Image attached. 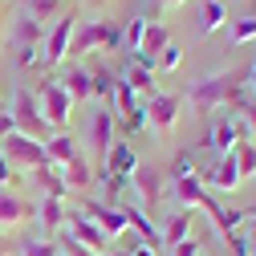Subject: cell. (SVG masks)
<instances>
[{"label":"cell","instance_id":"cell-1","mask_svg":"<svg viewBox=\"0 0 256 256\" xmlns=\"http://www.w3.org/2000/svg\"><path fill=\"white\" fill-rule=\"evenodd\" d=\"M248 94V74L240 78V74H216V78H200V82H191L187 86V102L196 106L200 114H212V110H220V106H232L236 110V102Z\"/></svg>","mask_w":256,"mask_h":256},{"label":"cell","instance_id":"cell-2","mask_svg":"<svg viewBox=\"0 0 256 256\" xmlns=\"http://www.w3.org/2000/svg\"><path fill=\"white\" fill-rule=\"evenodd\" d=\"M94 49H122V28L114 20H82L70 37V53H94Z\"/></svg>","mask_w":256,"mask_h":256},{"label":"cell","instance_id":"cell-3","mask_svg":"<svg viewBox=\"0 0 256 256\" xmlns=\"http://www.w3.org/2000/svg\"><path fill=\"white\" fill-rule=\"evenodd\" d=\"M37 106L45 114L49 126H57V130H66L70 122V110H74V98L66 94V86H61L57 78H41V90H37Z\"/></svg>","mask_w":256,"mask_h":256},{"label":"cell","instance_id":"cell-4","mask_svg":"<svg viewBox=\"0 0 256 256\" xmlns=\"http://www.w3.org/2000/svg\"><path fill=\"white\" fill-rule=\"evenodd\" d=\"M12 122H16V130L20 134H28V138H37L41 142V134H45V114H41V106H37V94L33 90H16V98H12Z\"/></svg>","mask_w":256,"mask_h":256},{"label":"cell","instance_id":"cell-5","mask_svg":"<svg viewBox=\"0 0 256 256\" xmlns=\"http://www.w3.org/2000/svg\"><path fill=\"white\" fill-rule=\"evenodd\" d=\"M0 150H4V158H8V167L12 163H20V167H49V154H45V142H37V138H28V134H8L4 142H0Z\"/></svg>","mask_w":256,"mask_h":256},{"label":"cell","instance_id":"cell-6","mask_svg":"<svg viewBox=\"0 0 256 256\" xmlns=\"http://www.w3.org/2000/svg\"><path fill=\"white\" fill-rule=\"evenodd\" d=\"M74 16H57L53 20V28H49V33H45V53H41V61H37V66H61V61H66L70 57V37H74Z\"/></svg>","mask_w":256,"mask_h":256},{"label":"cell","instance_id":"cell-7","mask_svg":"<svg viewBox=\"0 0 256 256\" xmlns=\"http://www.w3.org/2000/svg\"><path fill=\"white\" fill-rule=\"evenodd\" d=\"M66 232H70V236H74L78 244H86L90 252H98V256H106V244H110V240H106V236L98 232V224H94V220H90V216H86L82 208L66 212Z\"/></svg>","mask_w":256,"mask_h":256},{"label":"cell","instance_id":"cell-8","mask_svg":"<svg viewBox=\"0 0 256 256\" xmlns=\"http://www.w3.org/2000/svg\"><path fill=\"white\" fill-rule=\"evenodd\" d=\"M114 110L122 114V126H126V130H142V126H150V122H146V106L138 102V94L126 86L122 78H118V86H114Z\"/></svg>","mask_w":256,"mask_h":256},{"label":"cell","instance_id":"cell-9","mask_svg":"<svg viewBox=\"0 0 256 256\" xmlns=\"http://www.w3.org/2000/svg\"><path fill=\"white\" fill-rule=\"evenodd\" d=\"M82 212L98 224V232L106 236V240H114V236H122L126 228H130V220H126V208H106V204H82Z\"/></svg>","mask_w":256,"mask_h":256},{"label":"cell","instance_id":"cell-10","mask_svg":"<svg viewBox=\"0 0 256 256\" xmlns=\"http://www.w3.org/2000/svg\"><path fill=\"white\" fill-rule=\"evenodd\" d=\"M102 163H106L102 175H110V179H126V183H130V175H134V167H138V154H134L130 142H114V146L102 154Z\"/></svg>","mask_w":256,"mask_h":256},{"label":"cell","instance_id":"cell-11","mask_svg":"<svg viewBox=\"0 0 256 256\" xmlns=\"http://www.w3.org/2000/svg\"><path fill=\"white\" fill-rule=\"evenodd\" d=\"M204 187H216V191H236L240 183V167H236V150L232 154H220L216 163L208 167V175H200Z\"/></svg>","mask_w":256,"mask_h":256},{"label":"cell","instance_id":"cell-12","mask_svg":"<svg viewBox=\"0 0 256 256\" xmlns=\"http://www.w3.org/2000/svg\"><path fill=\"white\" fill-rule=\"evenodd\" d=\"M146 122L158 126V130H171V126L179 122V98L175 94H150V102H146Z\"/></svg>","mask_w":256,"mask_h":256},{"label":"cell","instance_id":"cell-13","mask_svg":"<svg viewBox=\"0 0 256 256\" xmlns=\"http://www.w3.org/2000/svg\"><path fill=\"white\" fill-rule=\"evenodd\" d=\"M204 146H212V150H216V158H220V154H232V150L240 146V134H236V122H232L228 114H216V122H212V130H208Z\"/></svg>","mask_w":256,"mask_h":256},{"label":"cell","instance_id":"cell-14","mask_svg":"<svg viewBox=\"0 0 256 256\" xmlns=\"http://www.w3.org/2000/svg\"><path fill=\"white\" fill-rule=\"evenodd\" d=\"M130 183L138 187V196L146 200V208H154L158 200H163V171H158V167L138 163V167H134V175H130Z\"/></svg>","mask_w":256,"mask_h":256},{"label":"cell","instance_id":"cell-15","mask_svg":"<svg viewBox=\"0 0 256 256\" xmlns=\"http://www.w3.org/2000/svg\"><path fill=\"white\" fill-rule=\"evenodd\" d=\"M41 45V24L33 20V16H16L12 24H8V49L16 53V49H37Z\"/></svg>","mask_w":256,"mask_h":256},{"label":"cell","instance_id":"cell-16","mask_svg":"<svg viewBox=\"0 0 256 256\" xmlns=\"http://www.w3.org/2000/svg\"><path fill=\"white\" fill-rule=\"evenodd\" d=\"M90 146L98 150V154H106L110 146H114V110H94V118H90Z\"/></svg>","mask_w":256,"mask_h":256},{"label":"cell","instance_id":"cell-17","mask_svg":"<svg viewBox=\"0 0 256 256\" xmlns=\"http://www.w3.org/2000/svg\"><path fill=\"white\" fill-rule=\"evenodd\" d=\"M228 4L224 0H204V8H200V20H196V33L200 37H212V33H220V28H228Z\"/></svg>","mask_w":256,"mask_h":256},{"label":"cell","instance_id":"cell-18","mask_svg":"<svg viewBox=\"0 0 256 256\" xmlns=\"http://www.w3.org/2000/svg\"><path fill=\"white\" fill-rule=\"evenodd\" d=\"M171 196H175L179 208H204L208 187H204L200 175H191V179H171Z\"/></svg>","mask_w":256,"mask_h":256},{"label":"cell","instance_id":"cell-19","mask_svg":"<svg viewBox=\"0 0 256 256\" xmlns=\"http://www.w3.org/2000/svg\"><path fill=\"white\" fill-rule=\"evenodd\" d=\"M28 216H33V208H28L20 196H12L8 187H0V228H16V224H24Z\"/></svg>","mask_w":256,"mask_h":256},{"label":"cell","instance_id":"cell-20","mask_svg":"<svg viewBox=\"0 0 256 256\" xmlns=\"http://www.w3.org/2000/svg\"><path fill=\"white\" fill-rule=\"evenodd\" d=\"M45 154H49V163H57V167H70L82 150H78L74 134H66V130H61V134H53V138L45 142Z\"/></svg>","mask_w":256,"mask_h":256},{"label":"cell","instance_id":"cell-21","mask_svg":"<svg viewBox=\"0 0 256 256\" xmlns=\"http://www.w3.org/2000/svg\"><path fill=\"white\" fill-rule=\"evenodd\" d=\"M191 220H196V212H191V208H179V212L167 220V228L158 232V236H163V244H171V248L183 244V240L191 236Z\"/></svg>","mask_w":256,"mask_h":256},{"label":"cell","instance_id":"cell-22","mask_svg":"<svg viewBox=\"0 0 256 256\" xmlns=\"http://www.w3.org/2000/svg\"><path fill=\"white\" fill-rule=\"evenodd\" d=\"M90 86H94V94L106 102V110H114V86H118V78L106 70V66H98V70H90Z\"/></svg>","mask_w":256,"mask_h":256},{"label":"cell","instance_id":"cell-23","mask_svg":"<svg viewBox=\"0 0 256 256\" xmlns=\"http://www.w3.org/2000/svg\"><path fill=\"white\" fill-rule=\"evenodd\" d=\"M57 82L66 86V94H70L74 102H82V98H90V94H94V86H90V70H78V66H74L66 78H57Z\"/></svg>","mask_w":256,"mask_h":256},{"label":"cell","instance_id":"cell-24","mask_svg":"<svg viewBox=\"0 0 256 256\" xmlns=\"http://www.w3.org/2000/svg\"><path fill=\"white\" fill-rule=\"evenodd\" d=\"M33 179L41 183V191H45V196L66 200V191H70V187H66V175H57V171H53V163H49V167H37V171H33Z\"/></svg>","mask_w":256,"mask_h":256},{"label":"cell","instance_id":"cell-25","mask_svg":"<svg viewBox=\"0 0 256 256\" xmlns=\"http://www.w3.org/2000/svg\"><path fill=\"white\" fill-rule=\"evenodd\" d=\"M37 216H41V224H45L49 232H61V228H66V204L53 200V196H45V200H41Z\"/></svg>","mask_w":256,"mask_h":256},{"label":"cell","instance_id":"cell-26","mask_svg":"<svg viewBox=\"0 0 256 256\" xmlns=\"http://www.w3.org/2000/svg\"><path fill=\"white\" fill-rule=\"evenodd\" d=\"M90 183H94V171H90V163H86V154H78L74 163L66 167V187H70V191H86Z\"/></svg>","mask_w":256,"mask_h":256},{"label":"cell","instance_id":"cell-27","mask_svg":"<svg viewBox=\"0 0 256 256\" xmlns=\"http://www.w3.org/2000/svg\"><path fill=\"white\" fill-rule=\"evenodd\" d=\"M122 82L130 86L134 94H154V78H150V70H146V66H138V61H130V66H126Z\"/></svg>","mask_w":256,"mask_h":256},{"label":"cell","instance_id":"cell-28","mask_svg":"<svg viewBox=\"0 0 256 256\" xmlns=\"http://www.w3.org/2000/svg\"><path fill=\"white\" fill-rule=\"evenodd\" d=\"M146 16H130V20H126V28H122V53H138V45H142V33H146Z\"/></svg>","mask_w":256,"mask_h":256},{"label":"cell","instance_id":"cell-29","mask_svg":"<svg viewBox=\"0 0 256 256\" xmlns=\"http://www.w3.org/2000/svg\"><path fill=\"white\" fill-rule=\"evenodd\" d=\"M126 220H130V228H138V236H142V244H163V236H158V228H154V224L138 212V208H126Z\"/></svg>","mask_w":256,"mask_h":256},{"label":"cell","instance_id":"cell-30","mask_svg":"<svg viewBox=\"0 0 256 256\" xmlns=\"http://www.w3.org/2000/svg\"><path fill=\"white\" fill-rule=\"evenodd\" d=\"M20 8H24V16H33L41 24L49 16H61V0H20Z\"/></svg>","mask_w":256,"mask_h":256},{"label":"cell","instance_id":"cell-31","mask_svg":"<svg viewBox=\"0 0 256 256\" xmlns=\"http://www.w3.org/2000/svg\"><path fill=\"white\" fill-rule=\"evenodd\" d=\"M228 37H232L236 49L248 45V41H256V16L252 20H228Z\"/></svg>","mask_w":256,"mask_h":256},{"label":"cell","instance_id":"cell-32","mask_svg":"<svg viewBox=\"0 0 256 256\" xmlns=\"http://www.w3.org/2000/svg\"><path fill=\"white\" fill-rule=\"evenodd\" d=\"M236 167H240V183L256 175V146H248V142L236 146Z\"/></svg>","mask_w":256,"mask_h":256},{"label":"cell","instance_id":"cell-33","mask_svg":"<svg viewBox=\"0 0 256 256\" xmlns=\"http://www.w3.org/2000/svg\"><path fill=\"white\" fill-rule=\"evenodd\" d=\"M191 175H200V171H196V154H191V150H179V154H175V167H171V179H191Z\"/></svg>","mask_w":256,"mask_h":256},{"label":"cell","instance_id":"cell-34","mask_svg":"<svg viewBox=\"0 0 256 256\" xmlns=\"http://www.w3.org/2000/svg\"><path fill=\"white\" fill-rule=\"evenodd\" d=\"M20 256H57V244L33 236V240H24V244H20Z\"/></svg>","mask_w":256,"mask_h":256},{"label":"cell","instance_id":"cell-35","mask_svg":"<svg viewBox=\"0 0 256 256\" xmlns=\"http://www.w3.org/2000/svg\"><path fill=\"white\" fill-rule=\"evenodd\" d=\"M53 244H57V252H61V256H98V252H90L86 244H78L70 232H61V240H53Z\"/></svg>","mask_w":256,"mask_h":256},{"label":"cell","instance_id":"cell-36","mask_svg":"<svg viewBox=\"0 0 256 256\" xmlns=\"http://www.w3.org/2000/svg\"><path fill=\"white\" fill-rule=\"evenodd\" d=\"M154 66H163V70H179V66H183V49H179V45H167L163 53H158Z\"/></svg>","mask_w":256,"mask_h":256},{"label":"cell","instance_id":"cell-37","mask_svg":"<svg viewBox=\"0 0 256 256\" xmlns=\"http://www.w3.org/2000/svg\"><path fill=\"white\" fill-rule=\"evenodd\" d=\"M236 110L244 114V122H248V130L256 134V98H252V94H244V98L236 102Z\"/></svg>","mask_w":256,"mask_h":256},{"label":"cell","instance_id":"cell-38","mask_svg":"<svg viewBox=\"0 0 256 256\" xmlns=\"http://www.w3.org/2000/svg\"><path fill=\"white\" fill-rule=\"evenodd\" d=\"M171 256H204V244L196 240V236H187L183 244H175V252Z\"/></svg>","mask_w":256,"mask_h":256},{"label":"cell","instance_id":"cell-39","mask_svg":"<svg viewBox=\"0 0 256 256\" xmlns=\"http://www.w3.org/2000/svg\"><path fill=\"white\" fill-rule=\"evenodd\" d=\"M8 134H16V122H12V114H0V142H4Z\"/></svg>","mask_w":256,"mask_h":256},{"label":"cell","instance_id":"cell-40","mask_svg":"<svg viewBox=\"0 0 256 256\" xmlns=\"http://www.w3.org/2000/svg\"><path fill=\"white\" fill-rule=\"evenodd\" d=\"M12 175H8V158H4V150H0V187H4Z\"/></svg>","mask_w":256,"mask_h":256},{"label":"cell","instance_id":"cell-41","mask_svg":"<svg viewBox=\"0 0 256 256\" xmlns=\"http://www.w3.org/2000/svg\"><path fill=\"white\" fill-rule=\"evenodd\" d=\"M130 256H158L150 244H138V248H130Z\"/></svg>","mask_w":256,"mask_h":256},{"label":"cell","instance_id":"cell-42","mask_svg":"<svg viewBox=\"0 0 256 256\" xmlns=\"http://www.w3.org/2000/svg\"><path fill=\"white\" fill-rule=\"evenodd\" d=\"M248 94L256 98V61H252V70H248Z\"/></svg>","mask_w":256,"mask_h":256},{"label":"cell","instance_id":"cell-43","mask_svg":"<svg viewBox=\"0 0 256 256\" xmlns=\"http://www.w3.org/2000/svg\"><path fill=\"white\" fill-rule=\"evenodd\" d=\"M158 4H167V8H179V4H183V0H158Z\"/></svg>","mask_w":256,"mask_h":256},{"label":"cell","instance_id":"cell-44","mask_svg":"<svg viewBox=\"0 0 256 256\" xmlns=\"http://www.w3.org/2000/svg\"><path fill=\"white\" fill-rule=\"evenodd\" d=\"M0 256H8V240H0Z\"/></svg>","mask_w":256,"mask_h":256},{"label":"cell","instance_id":"cell-45","mask_svg":"<svg viewBox=\"0 0 256 256\" xmlns=\"http://www.w3.org/2000/svg\"><path fill=\"white\" fill-rule=\"evenodd\" d=\"M248 248H252V256H256V232H252V240H248Z\"/></svg>","mask_w":256,"mask_h":256},{"label":"cell","instance_id":"cell-46","mask_svg":"<svg viewBox=\"0 0 256 256\" xmlns=\"http://www.w3.org/2000/svg\"><path fill=\"white\" fill-rule=\"evenodd\" d=\"M0 114H8V106H4V98H0Z\"/></svg>","mask_w":256,"mask_h":256},{"label":"cell","instance_id":"cell-47","mask_svg":"<svg viewBox=\"0 0 256 256\" xmlns=\"http://www.w3.org/2000/svg\"><path fill=\"white\" fill-rule=\"evenodd\" d=\"M106 256H130V252H106Z\"/></svg>","mask_w":256,"mask_h":256},{"label":"cell","instance_id":"cell-48","mask_svg":"<svg viewBox=\"0 0 256 256\" xmlns=\"http://www.w3.org/2000/svg\"><path fill=\"white\" fill-rule=\"evenodd\" d=\"M248 216H256V208H252V212H248Z\"/></svg>","mask_w":256,"mask_h":256},{"label":"cell","instance_id":"cell-49","mask_svg":"<svg viewBox=\"0 0 256 256\" xmlns=\"http://www.w3.org/2000/svg\"><path fill=\"white\" fill-rule=\"evenodd\" d=\"M57 256H61V252H57Z\"/></svg>","mask_w":256,"mask_h":256},{"label":"cell","instance_id":"cell-50","mask_svg":"<svg viewBox=\"0 0 256 256\" xmlns=\"http://www.w3.org/2000/svg\"><path fill=\"white\" fill-rule=\"evenodd\" d=\"M204 256H208V252H204Z\"/></svg>","mask_w":256,"mask_h":256}]
</instances>
